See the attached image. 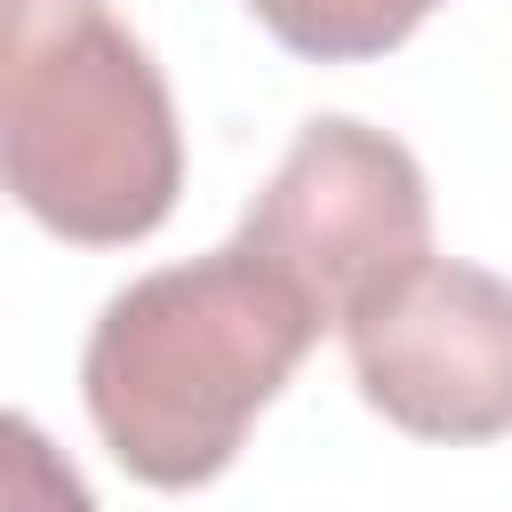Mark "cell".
I'll return each mask as SVG.
<instances>
[{
	"mask_svg": "<svg viewBox=\"0 0 512 512\" xmlns=\"http://www.w3.org/2000/svg\"><path fill=\"white\" fill-rule=\"evenodd\" d=\"M360 400L408 440H504L512 432V280L424 256L344 320Z\"/></svg>",
	"mask_w": 512,
	"mask_h": 512,
	"instance_id": "obj_4",
	"label": "cell"
},
{
	"mask_svg": "<svg viewBox=\"0 0 512 512\" xmlns=\"http://www.w3.org/2000/svg\"><path fill=\"white\" fill-rule=\"evenodd\" d=\"M440 0H248V16L312 64H368L384 48H400Z\"/></svg>",
	"mask_w": 512,
	"mask_h": 512,
	"instance_id": "obj_5",
	"label": "cell"
},
{
	"mask_svg": "<svg viewBox=\"0 0 512 512\" xmlns=\"http://www.w3.org/2000/svg\"><path fill=\"white\" fill-rule=\"evenodd\" d=\"M320 328L312 296L240 240L160 264L128 280L80 344L88 424L128 480L168 496L208 488L304 368Z\"/></svg>",
	"mask_w": 512,
	"mask_h": 512,
	"instance_id": "obj_1",
	"label": "cell"
},
{
	"mask_svg": "<svg viewBox=\"0 0 512 512\" xmlns=\"http://www.w3.org/2000/svg\"><path fill=\"white\" fill-rule=\"evenodd\" d=\"M0 192L72 248L176 216V96L112 0H0Z\"/></svg>",
	"mask_w": 512,
	"mask_h": 512,
	"instance_id": "obj_2",
	"label": "cell"
},
{
	"mask_svg": "<svg viewBox=\"0 0 512 512\" xmlns=\"http://www.w3.org/2000/svg\"><path fill=\"white\" fill-rule=\"evenodd\" d=\"M240 248L288 272L312 312L336 328L360 296L432 256V192L400 136L320 112L280 152L272 184L240 216Z\"/></svg>",
	"mask_w": 512,
	"mask_h": 512,
	"instance_id": "obj_3",
	"label": "cell"
},
{
	"mask_svg": "<svg viewBox=\"0 0 512 512\" xmlns=\"http://www.w3.org/2000/svg\"><path fill=\"white\" fill-rule=\"evenodd\" d=\"M0 512H96L80 464L16 408H0Z\"/></svg>",
	"mask_w": 512,
	"mask_h": 512,
	"instance_id": "obj_6",
	"label": "cell"
}]
</instances>
